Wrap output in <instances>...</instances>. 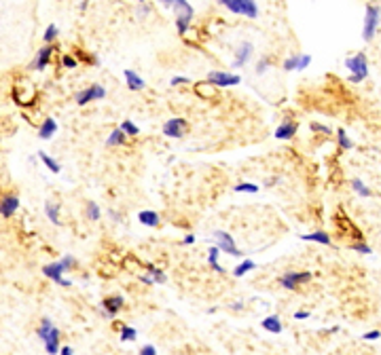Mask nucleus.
<instances>
[{
    "label": "nucleus",
    "instance_id": "obj_1",
    "mask_svg": "<svg viewBox=\"0 0 381 355\" xmlns=\"http://www.w3.org/2000/svg\"><path fill=\"white\" fill-rule=\"evenodd\" d=\"M218 5H222L227 11L235 13V15H242L248 19H257L259 17V5L257 0H216Z\"/></svg>",
    "mask_w": 381,
    "mask_h": 355
},
{
    "label": "nucleus",
    "instance_id": "obj_2",
    "mask_svg": "<svg viewBox=\"0 0 381 355\" xmlns=\"http://www.w3.org/2000/svg\"><path fill=\"white\" fill-rule=\"evenodd\" d=\"M345 68L349 70V83H362L366 76H369V60H366V55L360 51L356 55H351V58L345 60Z\"/></svg>",
    "mask_w": 381,
    "mask_h": 355
},
{
    "label": "nucleus",
    "instance_id": "obj_3",
    "mask_svg": "<svg viewBox=\"0 0 381 355\" xmlns=\"http://www.w3.org/2000/svg\"><path fill=\"white\" fill-rule=\"evenodd\" d=\"M379 30V5H366V15H364V28H362V38L371 42Z\"/></svg>",
    "mask_w": 381,
    "mask_h": 355
},
{
    "label": "nucleus",
    "instance_id": "obj_4",
    "mask_svg": "<svg viewBox=\"0 0 381 355\" xmlns=\"http://www.w3.org/2000/svg\"><path fill=\"white\" fill-rule=\"evenodd\" d=\"M206 80L210 85H214V87L227 89V87H237V85L242 83V76L233 74V72H222V70H212V72H208Z\"/></svg>",
    "mask_w": 381,
    "mask_h": 355
},
{
    "label": "nucleus",
    "instance_id": "obj_5",
    "mask_svg": "<svg viewBox=\"0 0 381 355\" xmlns=\"http://www.w3.org/2000/svg\"><path fill=\"white\" fill-rule=\"evenodd\" d=\"M104 97H106V89L102 87V85H97V83H93V85H89V87L81 89L74 95L79 106H87L89 102H97V99H104Z\"/></svg>",
    "mask_w": 381,
    "mask_h": 355
},
{
    "label": "nucleus",
    "instance_id": "obj_6",
    "mask_svg": "<svg viewBox=\"0 0 381 355\" xmlns=\"http://www.w3.org/2000/svg\"><path fill=\"white\" fill-rule=\"evenodd\" d=\"M312 277H314V273H309V271H288L280 277V286L284 290H296L299 286H303V283H307Z\"/></svg>",
    "mask_w": 381,
    "mask_h": 355
},
{
    "label": "nucleus",
    "instance_id": "obj_7",
    "mask_svg": "<svg viewBox=\"0 0 381 355\" xmlns=\"http://www.w3.org/2000/svg\"><path fill=\"white\" fill-rule=\"evenodd\" d=\"M187 127H189L187 119L174 117V119H169V121L163 123V135L165 138H172V140H180V138H185Z\"/></svg>",
    "mask_w": 381,
    "mask_h": 355
},
{
    "label": "nucleus",
    "instance_id": "obj_8",
    "mask_svg": "<svg viewBox=\"0 0 381 355\" xmlns=\"http://www.w3.org/2000/svg\"><path fill=\"white\" fill-rule=\"evenodd\" d=\"M64 273H66V268H64V264H62L60 260H58V262H49V264L42 266V275H45L47 279L55 281V283H58V286H62V288L72 286V281L64 279Z\"/></svg>",
    "mask_w": 381,
    "mask_h": 355
},
{
    "label": "nucleus",
    "instance_id": "obj_9",
    "mask_svg": "<svg viewBox=\"0 0 381 355\" xmlns=\"http://www.w3.org/2000/svg\"><path fill=\"white\" fill-rule=\"evenodd\" d=\"M21 201H19V195L17 193H5L0 197V216L3 218H13L17 214Z\"/></svg>",
    "mask_w": 381,
    "mask_h": 355
},
{
    "label": "nucleus",
    "instance_id": "obj_10",
    "mask_svg": "<svg viewBox=\"0 0 381 355\" xmlns=\"http://www.w3.org/2000/svg\"><path fill=\"white\" fill-rule=\"evenodd\" d=\"M214 237H216V241H218V245H216V248H218L220 252L229 254V256H235V258L242 256V252L237 250V245H235L233 237H231L227 231H216V233H214Z\"/></svg>",
    "mask_w": 381,
    "mask_h": 355
},
{
    "label": "nucleus",
    "instance_id": "obj_11",
    "mask_svg": "<svg viewBox=\"0 0 381 355\" xmlns=\"http://www.w3.org/2000/svg\"><path fill=\"white\" fill-rule=\"evenodd\" d=\"M51 55H53V45H45L40 47L34 55V60L30 64V70H36V72H42V70H47V66L51 64Z\"/></svg>",
    "mask_w": 381,
    "mask_h": 355
},
{
    "label": "nucleus",
    "instance_id": "obj_12",
    "mask_svg": "<svg viewBox=\"0 0 381 355\" xmlns=\"http://www.w3.org/2000/svg\"><path fill=\"white\" fill-rule=\"evenodd\" d=\"M125 307V298L119 296V294H112V296H106L104 301H102V309H104V313L106 317H115L119 311Z\"/></svg>",
    "mask_w": 381,
    "mask_h": 355
},
{
    "label": "nucleus",
    "instance_id": "obj_13",
    "mask_svg": "<svg viewBox=\"0 0 381 355\" xmlns=\"http://www.w3.org/2000/svg\"><path fill=\"white\" fill-rule=\"evenodd\" d=\"M42 343H45V351L49 355H58L60 353V328L53 323V328L45 334V338H42Z\"/></svg>",
    "mask_w": 381,
    "mask_h": 355
},
{
    "label": "nucleus",
    "instance_id": "obj_14",
    "mask_svg": "<svg viewBox=\"0 0 381 355\" xmlns=\"http://www.w3.org/2000/svg\"><path fill=\"white\" fill-rule=\"evenodd\" d=\"M252 53H254V47H252V42H242V45L237 47V51H235V60H233V68H244L248 62H250V58H252Z\"/></svg>",
    "mask_w": 381,
    "mask_h": 355
},
{
    "label": "nucleus",
    "instance_id": "obj_15",
    "mask_svg": "<svg viewBox=\"0 0 381 355\" xmlns=\"http://www.w3.org/2000/svg\"><path fill=\"white\" fill-rule=\"evenodd\" d=\"M299 131V123L296 121H284L275 127V140H292L294 133Z\"/></svg>",
    "mask_w": 381,
    "mask_h": 355
},
{
    "label": "nucleus",
    "instance_id": "obj_16",
    "mask_svg": "<svg viewBox=\"0 0 381 355\" xmlns=\"http://www.w3.org/2000/svg\"><path fill=\"white\" fill-rule=\"evenodd\" d=\"M159 3L163 5V7H167V9H172L176 15L178 13H187V15H195V9L187 3V0H159Z\"/></svg>",
    "mask_w": 381,
    "mask_h": 355
},
{
    "label": "nucleus",
    "instance_id": "obj_17",
    "mask_svg": "<svg viewBox=\"0 0 381 355\" xmlns=\"http://www.w3.org/2000/svg\"><path fill=\"white\" fill-rule=\"evenodd\" d=\"M123 76H125L127 89H130V91H142L146 87V83L140 78V74H136L134 70H123Z\"/></svg>",
    "mask_w": 381,
    "mask_h": 355
},
{
    "label": "nucleus",
    "instance_id": "obj_18",
    "mask_svg": "<svg viewBox=\"0 0 381 355\" xmlns=\"http://www.w3.org/2000/svg\"><path fill=\"white\" fill-rule=\"evenodd\" d=\"M138 220H140V224L148 226V229H155V226L161 224V216L157 214V211H153V209H142L138 214Z\"/></svg>",
    "mask_w": 381,
    "mask_h": 355
},
{
    "label": "nucleus",
    "instance_id": "obj_19",
    "mask_svg": "<svg viewBox=\"0 0 381 355\" xmlns=\"http://www.w3.org/2000/svg\"><path fill=\"white\" fill-rule=\"evenodd\" d=\"M55 131H58V121L55 119H45L40 123V127H38V138L40 140H51L53 135H55Z\"/></svg>",
    "mask_w": 381,
    "mask_h": 355
},
{
    "label": "nucleus",
    "instance_id": "obj_20",
    "mask_svg": "<svg viewBox=\"0 0 381 355\" xmlns=\"http://www.w3.org/2000/svg\"><path fill=\"white\" fill-rule=\"evenodd\" d=\"M60 209H62V205H60V203H53V201H47V203H45V214H47L49 222H51V224H55V226H60V224H62Z\"/></svg>",
    "mask_w": 381,
    "mask_h": 355
},
{
    "label": "nucleus",
    "instance_id": "obj_21",
    "mask_svg": "<svg viewBox=\"0 0 381 355\" xmlns=\"http://www.w3.org/2000/svg\"><path fill=\"white\" fill-rule=\"evenodd\" d=\"M301 239H303V241H314V243H320V245H331V243H333L326 231H314V233H307V235H301Z\"/></svg>",
    "mask_w": 381,
    "mask_h": 355
},
{
    "label": "nucleus",
    "instance_id": "obj_22",
    "mask_svg": "<svg viewBox=\"0 0 381 355\" xmlns=\"http://www.w3.org/2000/svg\"><path fill=\"white\" fill-rule=\"evenodd\" d=\"M261 325H263V330L271 332V334H280L282 330H284V325H282V321H280V317H277V315H269V317H265V319L261 321Z\"/></svg>",
    "mask_w": 381,
    "mask_h": 355
},
{
    "label": "nucleus",
    "instance_id": "obj_23",
    "mask_svg": "<svg viewBox=\"0 0 381 355\" xmlns=\"http://www.w3.org/2000/svg\"><path fill=\"white\" fill-rule=\"evenodd\" d=\"M193 17H195V15H187V13H178V15H176V32H178L180 36H185V34L189 32Z\"/></svg>",
    "mask_w": 381,
    "mask_h": 355
},
{
    "label": "nucleus",
    "instance_id": "obj_24",
    "mask_svg": "<svg viewBox=\"0 0 381 355\" xmlns=\"http://www.w3.org/2000/svg\"><path fill=\"white\" fill-rule=\"evenodd\" d=\"M36 157H38V159H40L42 163L47 165V169H49L51 174H60V172H62V165H60L58 161H55V159H51V157H49V154H47L45 150H38V154H36Z\"/></svg>",
    "mask_w": 381,
    "mask_h": 355
},
{
    "label": "nucleus",
    "instance_id": "obj_25",
    "mask_svg": "<svg viewBox=\"0 0 381 355\" xmlns=\"http://www.w3.org/2000/svg\"><path fill=\"white\" fill-rule=\"evenodd\" d=\"M125 142H127V135L117 127V129H112L110 135L106 138V146H123Z\"/></svg>",
    "mask_w": 381,
    "mask_h": 355
},
{
    "label": "nucleus",
    "instance_id": "obj_26",
    "mask_svg": "<svg viewBox=\"0 0 381 355\" xmlns=\"http://www.w3.org/2000/svg\"><path fill=\"white\" fill-rule=\"evenodd\" d=\"M218 254H220V250H218L216 245H212V248H210V254H208V264L212 266V271L224 273V268L218 264Z\"/></svg>",
    "mask_w": 381,
    "mask_h": 355
},
{
    "label": "nucleus",
    "instance_id": "obj_27",
    "mask_svg": "<svg viewBox=\"0 0 381 355\" xmlns=\"http://www.w3.org/2000/svg\"><path fill=\"white\" fill-rule=\"evenodd\" d=\"M257 268V262L254 260H250V258H246L242 264H237L235 268H233V277H244L246 273H250V271H254Z\"/></svg>",
    "mask_w": 381,
    "mask_h": 355
},
{
    "label": "nucleus",
    "instance_id": "obj_28",
    "mask_svg": "<svg viewBox=\"0 0 381 355\" xmlns=\"http://www.w3.org/2000/svg\"><path fill=\"white\" fill-rule=\"evenodd\" d=\"M337 142H339V146H341L343 150H351V148H354V142L349 140V135L345 133L343 127H339V129H337Z\"/></svg>",
    "mask_w": 381,
    "mask_h": 355
},
{
    "label": "nucleus",
    "instance_id": "obj_29",
    "mask_svg": "<svg viewBox=\"0 0 381 355\" xmlns=\"http://www.w3.org/2000/svg\"><path fill=\"white\" fill-rule=\"evenodd\" d=\"M351 188H354V193L360 195V197H373V190H371L369 186H366V184H364L362 180H358V178L351 180Z\"/></svg>",
    "mask_w": 381,
    "mask_h": 355
},
{
    "label": "nucleus",
    "instance_id": "obj_30",
    "mask_svg": "<svg viewBox=\"0 0 381 355\" xmlns=\"http://www.w3.org/2000/svg\"><path fill=\"white\" fill-rule=\"evenodd\" d=\"M119 129H121L127 138H136V135L140 133V127H138L134 121H123V123L119 125Z\"/></svg>",
    "mask_w": 381,
    "mask_h": 355
},
{
    "label": "nucleus",
    "instance_id": "obj_31",
    "mask_svg": "<svg viewBox=\"0 0 381 355\" xmlns=\"http://www.w3.org/2000/svg\"><path fill=\"white\" fill-rule=\"evenodd\" d=\"M60 36V28L55 23H49L45 34H42V40H45V45H51V42H55V38Z\"/></svg>",
    "mask_w": 381,
    "mask_h": 355
},
{
    "label": "nucleus",
    "instance_id": "obj_32",
    "mask_svg": "<svg viewBox=\"0 0 381 355\" xmlns=\"http://www.w3.org/2000/svg\"><path fill=\"white\" fill-rule=\"evenodd\" d=\"M146 268H148V277L153 279V283H165V281H167V275L161 271V268L153 266V264H148Z\"/></svg>",
    "mask_w": 381,
    "mask_h": 355
},
{
    "label": "nucleus",
    "instance_id": "obj_33",
    "mask_svg": "<svg viewBox=\"0 0 381 355\" xmlns=\"http://www.w3.org/2000/svg\"><path fill=\"white\" fill-rule=\"evenodd\" d=\"M87 218L91 220V222H97L102 218V209H100V205H97L95 201H89L87 203Z\"/></svg>",
    "mask_w": 381,
    "mask_h": 355
},
{
    "label": "nucleus",
    "instance_id": "obj_34",
    "mask_svg": "<svg viewBox=\"0 0 381 355\" xmlns=\"http://www.w3.org/2000/svg\"><path fill=\"white\" fill-rule=\"evenodd\" d=\"M136 338H138V330L132 328V325H123V328H121V340H123V343H132V340H136Z\"/></svg>",
    "mask_w": 381,
    "mask_h": 355
},
{
    "label": "nucleus",
    "instance_id": "obj_35",
    "mask_svg": "<svg viewBox=\"0 0 381 355\" xmlns=\"http://www.w3.org/2000/svg\"><path fill=\"white\" fill-rule=\"evenodd\" d=\"M233 190H235V193H250V195H254V193H259L261 188H259L254 182H239Z\"/></svg>",
    "mask_w": 381,
    "mask_h": 355
},
{
    "label": "nucleus",
    "instance_id": "obj_36",
    "mask_svg": "<svg viewBox=\"0 0 381 355\" xmlns=\"http://www.w3.org/2000/svg\"><path fill=\"white\" fill-rule=\"evenodd\" d=\"M296 64H299V53L286 58L284 64H282V68H284V72H296Z\"/></svg>",
    "mask_w": 381,
    "mask_h": 355
},
{
    "label": "nucleus",
    "instance_id": "obj_37",
    "mask_svg": "<svg viewBox=\"0 0 381 355\" xmlns=\"http://www.w3.org/2000/svg\"><path fill=\"white\" fill-rule=\"evenodd\" d=\"M312 64V55L307 53H299V64H296V72H303V70Z\"/></svg>",
    "mask_w": 381,
    "mask_h": 355
},
{
    "label": "nucleus",
    "instance_id": "obj_38",
    "mask_svg": "<svg viewBox=\"0 0 381 355\" xmlns=\"http://www.w3.org/2000/svg\"><path fill=\"white\" fill-rule=\"evenodd\" d=\"M309 129H312L314 133H326V135L333 131L328 125H322V123H309Z\"/></svg>",
    "mask_w": 381,
    "mask_h": 355
},
{
    "label": "nucleus",
    "instance_id": "obj_39",
    "mask_svg": "<svg viewBox=\"0 0 381 355\" xmlns=\"http://www.w3.org/2000/svg\"><path fill=\"white\" fill-rule=\"evenodd\" d=\"M269 66H271V60H269V58H261L259 64H257V74H259V76L265 74L267 70H269Z\"/></svg>",
    "mask_w": 381,
    "mask_h": 355
},
{
    "label": "nucleus",
    "instance_id": "obj_40",
    "mask_svg": "<svg viewBox=\"0 0 381 355\" xmlns=\"http://www.w3.org/2000/svg\"><path fill=\"white\" fill-rule=\"evenodd\" d=\"M62 66L68 68V70H74L79 66V62H77V58H72V55H62Z\"/></svg>",
    "mask_w": 381,
    "mask_h": 355
},
{
    "label": "nucleus",
    "instance_id": "obj_41",
    "mask_svg": "<svg viewBox=\"0 0 381 355\" xmlns=\"http://www.w3.org/2000/svg\"><path fill=\"white\" fill-rule=\"evenodd\" d=\"M60 262L64 264V268H66V271H72V268H74V266L79 264V262H77V258H74V256H70V254H68V256H64V258L60 260Z\"/></svg>",
    "mask_w": 381,
    "mask_h": 355
},
{
    "label": "nucleus",
    "instance_id": "obj_42",
    "mask_svg": "<svg viewBox=\"0 0 381 355\" xmlns=\"http://www.w3.org/2000/svg\"><path fill=\"white\" fill-rule=\"evenodd\" d=\"M150 11H153V9H150V7L146 5V3H140V9H138V13H136V15L140 17V21H142V19H146V17L150 15Z\"/></svg>",
    "mask_w": 381,
    "mask_h": 355
},
{
    "label": "nucleus",
    "instance_id": "obj_43",
    "mask_svg": "<svg viewBox=\"0 0 381 355\" xmlns=\"http://www.w3.org/2000/svg\"><path fill=\"white\" fill-rule=\"evenodd\" d=\"M351 250L358 252V254H371V252H373V250H371V245L362 243V241H360V243H354V245H351Z\"/></svg>",
    "mask_w": 381,
    "mask_h": 355
},
{
    "label": "nucleus",
    "instance_id": "obj_44",
    "mask_svg": "<svg viewBox=\"0 0 381 355\" xmlns=\"http://www.w3.org/2000/svg\"><path fill=\"white\" fill-rule=\"evenodd\" d=\"M191 83V78H187V76H172L169 78V85L172 87H178V85H189Z\"/></svg>",
    "mask_w": 381,
    "mask_h": 355
},
{
    "label": "nucleus",
    "instance_id": "obj_45",
    "mask_svg": "<svg viewBox=\"0 0 381 355\" xmlns=\"http://www.w3.org/2000/svg\"><path fill=\"white\" fill-rule=\"evenodd\" d=\"M138 355H157V349H155L153 345H144L142 349H140Z\"/></svg>",
    "mask_w": 381,
    "mask_h": 355
},
{
    "label": "nucleus",
    "instance_id": "obj_46",
    "mask_svg": "<svg viewBox=\"0 0 381 355\" xmlns=\"http://www.w3.org/2000/svg\"><path fill=\"white\" fill-rule=\"evenodd\" d=\"M379 336H381L379 330H371V332H366L362 338H364V340H379Z\"/></svg>",
    "mask_w": 381,
    "mask_h": 355
},
{
    "label": "nucleus",
    "instance_id": "obj_47",
    "mask_svg": "<svg viewBox=\"0 0 381 355\" xmlns=\"http://www.w3.org/2000/svg\"><path fill=\"white\" fill-rule=\"evenodd\" d=\"M108 216H110L112 220H115L117 224H121V222H123V216L119 214V211H115V209H108Z\"/></svg>",
    "mask_w": 381,
    "mask_h": 355
},
{
    "label": "nucleus",
    "instance_id": "obj_48",
    "mask_svg": "<svg viewBox=\"0 0 381 355\" xmlns=\"http://www.w3.org/2000/svg\"><path fill=\"white\" fill-rule=\"evenodd\" d=\"M294 319H309V311H296Z\"/></svg>",
    "mask_w": 381,
    "mask_h": 355
},
{
    "label": "nucleus",
    "instance_id": "obj_49",
    "mask_svg": "<svg viewBox=\"0 0 381 355\" xmlns=\"http://www.w3.org/2000/svg\"><path fill=\"white\" fill-rule=\"evenodd\" d=\"M193 243H195V235H193V233L182 239V245H193Z\"/></svg>",
    "mask_w": 381,
    "mask_h": 355
},
{
    "label": "nucleus",
    "instance_id": "obj_50",
    "mask_svg": "<svg viewBox=\"0 0 381 355\" xmlns=\"http://www.w3.org/2000/svg\"><path fill=\"white\" fill-rule=\"evenodd\" d=\"M60 355H74L72 347H60Z\"/></svg>",
    "mask_w": 381,
    "mask_h": 355
},
{
    "label": "nucleus",
    "instance_id": "obj_51",
    "mask_svg": "<svg viewBox=\"0 0 381 355\" xmlns=\"http://www.w3.org/2000/svg\"><path fill=\"white\" fill-rule=\"evenodd\" d=\"M140 281H142V283H148V286H153V279H150L148 275H140Z\"/></svg>",
    "mask_w": 381,
    "mask_h": 355
},
{
    "label": "nucleus",
    "instance_id": "obj_52",
    "mask_svg": "<svg viewBox=\"0 0 381 355\" xmlns=\"http://www.w3.org/2000/svg\"><path fill=\"white\" fill-rule=\"evenodd\" d=\"M231 309H233V311H242V309H244V303H239V301H237V303L231 305Z\"/></svg>",
    "mask_w": 381,
    "mask_h": 355
},
{
    "label": "nucleus",
    "instance_id": "obj_53",
    "mask_svg": "<svg viewBox=\"0 0 381 355\" xmlns=\"http://www.w3.org/2000/svg\"><path fill=\"white\" fill-rule=\"evenodd\" d=\"M275 182H280V178H269V180H267L265 184H267V186H273V184H275Z\"/></svg>",
    "mask_w": 381,
    "mask_h": 355
},
{
    "label": "nucleus",
    "instance_id": "obj_54",
    "mask_svg": "<svg viewBox=\"0 0 381 355\" xmlns=\"http://www.w3.org/2000/svg\"><path fill=\"white\" fill-rule=\"evenodd\" d=\"M138 3H146V0H138Z\"/></svg>",
    "mask_w": 381,
    "mask_h": 355
}]
</instances>
